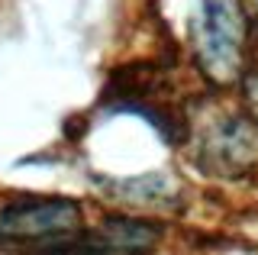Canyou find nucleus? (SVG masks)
<instances>
[{
    "mask_svg": "<svg viewBox=\"0 0 258 255\" xmlns=\"http://www.w3.org/2000/svg\"><path fill=\"white\" fill-rule=\"evenodd\" d=\"M81 229V207L68 197H13L0 207V242L36 252H68Z\"/></svg>",
    "mask_w": 258,
    "mask_h": 255,
    "instance_id": "obj_1",
    "label": "nucleus"
},
{
    "mask_svg": "<svg viewBox=\"0 0 258 255\" xmlns=\"http://www.w3.org/2000/svg\"><path fill=\"white\" fill-rule=\"evenodd\" d=\"M194 33L204 71L213 81H232L239 75L245 45V17L239 0H200Z\"/></svg>",
    "mask_w": 258,
    "mask_h": 255,
    "instance_id": "obj_2",
    "label": "nucleus"
}]
</instances>
